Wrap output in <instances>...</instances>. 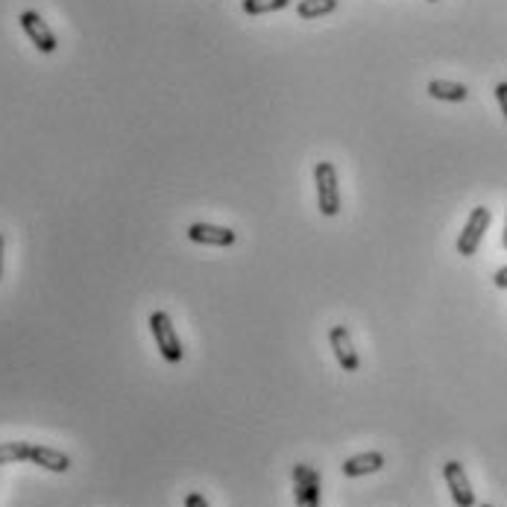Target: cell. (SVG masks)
Segmentation results:
<instances>
[{
  "label": "cell",
  "instance_id": "obj_8",
  "mask_svg": "<svg viewBox=\"0 0 507 507\" xmlns=\"http://www.w3.org/2000/svg\"><path fill=\"white\" fill-rule=\"evenodd\" d=\"M188 238L194 244H206V247H232L238 241V235L226 226H215V224H191L188 226Z\"/></svg>",
  "mask_w": 507,
  "mask_h": 507
},
{
  "label": "cell",
  "instance_id": "obj_9",
  "mask_svg": "<svg viewBox=\"0 0 507 507\" xmlns=\"http://www.w3.org/2000/svg\"><path fill=\"white\" fill-rule=\"evenodd\" d=\"M382 467H384L382 452H364V455H355V458L343 461V475L346 478H361V475H373Z\"/></svg>",
  "mask_w": 507,
  "mask_h": 507
},
{
  "label": "cell",
  "instance_id": "obj_16",
  "mask_svg": "<svg viewBox=\"0 0 507 507\" xmlns=\"http://www.w3.org/2000/svg\"><path fill=\"white\" fill-rule=\"evenodd\" d=\"M185 507H208V502H206L203 493H188L185 495Z\"/></svg>",
  "mask_w": 507,
  "mask_h": 507
},
{
  "label": "cell",
  "instance_id": "obj_10",
  "mask_svg": "<svg viewBox=\"0 0 507 507\" xmlns=\"http://www.w3.org/2000/svg\"><path fill=\"white\" fill-rule=\"evenodd\" d=\"M30 461L47 472H68L71 469V458L65 452L50 449V446H36V443H33V455H30Z\"/></svg>",
  "mask_w": 507,
  "mask_h": 507
},
{
  "label": "cell",
  "instance_id": "obj_14",
  "mask_svg": "<svg viewBox=\"0 0 507 507\" xmlns=\"http://www.w3.org/2000/svg\"><path fill=\"white\" fill-rule=\"evenodd\" d=\"M291 0H244L241 9L247 15H267V13H276V9H284Z\"/></svg>",
  "mask_w": 507,
  "mask_h": 507
},
{
  "label": "cell",
  "instance_id": "obj_13",
  "mask_svg": "<svg viewBox=\"0 0 507 507\" xmlns=\"http://www.w3.org/2000/svg\"><path fill=\"white\" fill-rule=\"evenodd\" d=\"M337 9V0H302L297 6V15L302 21H311V18H323Z\"/></svg>",
  "mask_w": 507,
  "mask_h": 507
},
{
  "label": "cell",
  "instance_id": "obj_2",
  "mask_svg": "<svg viewBox=\"0 0 507 507\" xmlns=\"http://www.w3.org/2000/svg\"><path fill=\"white\" fill-rule=\"evenodd\" d=\"M150 332L156 337V346H158V352H162L165 361H171V364L182 361L185 350H182V341H179V334L173 329L171 317H167L165 311H153L150 314Z\"/></svg>",
  "mask_w": 507,
  "mask_h": 507
},
{
  "label": "cell",
  "instance_id": "obj_6",
  "mask_svg": "<svg viewBox=\"0 0 507 507\" xmlns=\"http://www.w3.org/2000/svg\"><path fill=\"white\" fill-rule=\"evenodd\" d=\"M443 475H446V484L452 490V502L458 507H475V490L467 478V469H463L458 461H449L446 467H443Z\"/></svg>",
  "mask_w": 507,
  "mask_h": 507
},
{
  "label": "cell",
  "instance_id": "obj_4",
  "mask_svg": "<svg viewBox=\"0 0 507 507\" xmlns=\"http://www.w3.org/2000/svg\"><path fill=\"white\" fill-rule=\"evenodd\" d=\"M293 481H297V504L300 507H320V472L308 463L293 467Z\"/></svg>",
  "mask_w": 507,
  "mask_h": 507
},
{
  "label": "cell",
  "instance_id": "obj_20",
  "mask_svg": "<svg viewBox=\"0 0 507 507\" xmlns=\"http://www.w3.org/2000/svg\"><path fill=\"white\" fill-rule=\"evenodd\" d=\"M428 4H437V0H428Z\"/></svg>",
  "mask_w": 507,
  "mask_h": 507
},
{
  "label": "cell",
  "instance_id": "obj_21",
  "mask_svg": "<svg viewBox=\"0 0 507 507\" xmlns=\"http://www.w3.org/2000/svg\"><path fill=\"white\" fill-rule=\"evenodd\" d=\"M481 507H493V504H481Z\"/></svg>",
  "mask_w": 507,
  "mask_h": 507
},
{
  "label": "cell",
  "instance_id": "obj_1",
  "mask_svg": "<svg viewBox=\"0 0 507 507\" xmlns=\"http://www.w3.org/2000/svg\"><path fill=\"white\" fill-rule=\"evenodd\" d=\"M314 182H317V206L323 217H334L341 211V191H337V171L332 162L314 165Z\"/></svg>",
  "mask_w": 507,
  "mask_h": 507
},
{
  "label": "cell",
  "instance_id": "obj_7",
  "mask_svg": "<svg viewBox=\"0 0 507 507\" xmlns=\"http://www.w3.org/2000/svg\"><path fill=\"white\" fill-rule=\"evenodd\" d=\"M329 341H332L337 364H341L346 373H358L361 361H358V352H355V343L350 337V329H346V325H334V329L329 332Z\"/></svg>",
  "mask_w": 507,
  "mask_h": 507
},
{
  "label": "cell",
  "instance_id": "obj_12",
  "mask_svg": "<svg viewBox=\"0 0 507 507\" xmlns=\"http://www.w3.org/2000/svg\"><path fill=\"white\" fill-rule=\"evenodd\" d=\"M30 455H33V443H24V440L0 443V467H4V463L30 461Z\"/></svg>",
  "mask_w": 507,
  "mask_h": 507
},
{
  "label": "cell",
  "instance_id": "obj_11",
  "mask_svg": "<svg viewBox=\"0 0 507 507\" xmlns=\"http://www.w3.org/2000/svg\"><path fill=\"white\" fill-rule=\"evenodd\" d=\"M428 94L435 100H446V103H463L469 97V89L461 86V82H449V80H431L428 82Z\"/></svg>",
  "mask_w": 507,
  "mask_h": 507
},
{
  "label": "cell",
  "instance_id": "obj_19",
  "mask_svg": "<svg viewBox=\"0 0 507 507\" xmlns=\"http://www.w3.org/2000/svg\"><path fill=\"white\" fill-rule=\"evenodd\" d=\"M502 247L507 249V220H504V235H502Z\"/></svg>",
  "mask_w": 507,
  "mask_h": 507
},
{
  "label": "cell",
  "instance_id": "obj_18",
  "mask_svg": "<svg viewBox=\"0 0 507 507\" xmlns=\"http://www.w3.org/2000/svg\"><path fill=\"white\" fill-rule=\"evenodd\" d=\"M0 276H4V235H0Z\"/></svg>",
  "mask_w": 507,
  "mask_h": 507
},
{
  "label": "cell",
  "instance_id": "obj_17",
  "mask_svg": "<svg viewBox=\"0 0 507 507\" xmlns=\"http://www.w3.org/2000/svg\"><path fill=\"white\" fill-rule=\"evenodd\" d=\"M493 284H495V288H499V291H507V264H504L502 270H495Z\"/></svg>",
  "mask_w": 507,
  "mask_h": 507
},
{
  "label": "cell",
  "instance_id": "obj_5",
  "mask_svg": "<svg viewBox=\"0 0 507 507\" xmlns=\"http://www.w3.org/2000/svg\"><path fill=\"white\" fill-rule=\"evenodd\" d=\"M21 30L27 33V38L33 41V45L41 50V53H53L59 47L56 36H53V30L45 24V18H41L38 13H33V9H27V13H21Z\"/></svg>",
  "mask_w": 507,
  "mask_h": 507
},
{
  "label": "cell",
  "instance_id": "obj_3",
  "mask_svg": "<svg viewBox=\"0 0 507 507\" xmlns=\"http://www.w3.org/2000/svg\"><path fill=\"white\" fill-rule=\"evenodd\" d=\"M490 224H493V211L490 208H484V206L472 208L467 226H463L461 238H458V252H461L463 258H469V256H475V252H478L481 241H484V232L490 229Z\"/></svg>",
  "mask_w": 507,
  "mask_h": 507
},
{
  "label": "cell",
  "instance_id": "obj_15",
  "mask_svg": "<svg viewBox=\"0 0 507 507\" xmlns=\"http://www.w3.org/2000/svg\"><path fill=\"white\" fill-rule=\"evenodd\" d=\"M495 100H499L502 114L507 118V82H499V86H495Z\"/></svg>",
  "mask_w": 507,
  "mask_h": 507
}]
</instances>
